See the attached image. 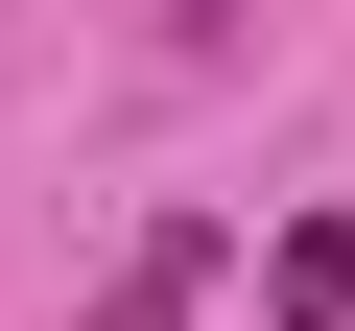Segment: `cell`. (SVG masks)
I'll return each mask as SVG.
<instances>
[{"label":"cell","mask_w":355,"mask_h":331,"mask_svg":"<svg viewBox=\"0 0 355 331\" xmlns=\"http://www.w3.org/2000/svg\"><path fill=\"white\" fill-rule=\"evenodd\" d=\"M261 331H355V213H284V260H261Z\"/></svg>","instance_id":"6da1fadb"},{"label":"cell","mask_w":355,"mask_h":331,"mask_svg":"<svg viewBox=\"0 0 355 331\" xmlns=\"http://www.w3.org/2000/svg\"><path fill=\"white\" fill-rule=\"evenodd\" d=\"M166 48H237V0H166Z\"/></svg>","instance_id":"7a4b0ae2"}]
</instances>
